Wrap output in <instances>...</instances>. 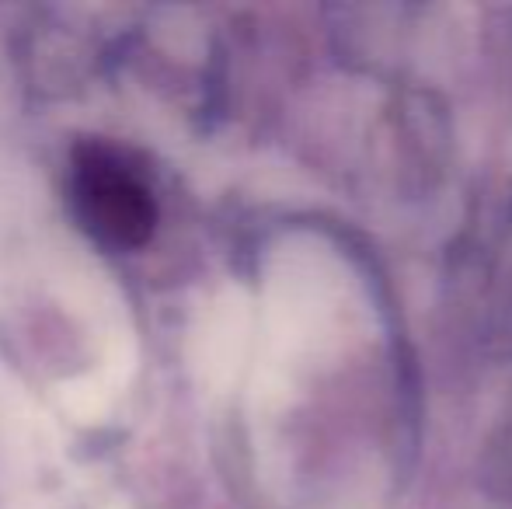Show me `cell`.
Masks as SVG:
<instances>
[{"label": "cell", "instance_id": "cell-1", "mask_svg": "<svg viewBox=\"0 0 512 509\" xmlns=\"http://www.w3.org/2000/svg\"><path fill=\"white\" fill-rule=\"evenodd\" d=\"M74 206L88 234L115 252H133L150 238L157 203L147 178L112 147L74 154Z\"/></svg>", "mask_w": 512, "mask_h": 509}]
</instances>
